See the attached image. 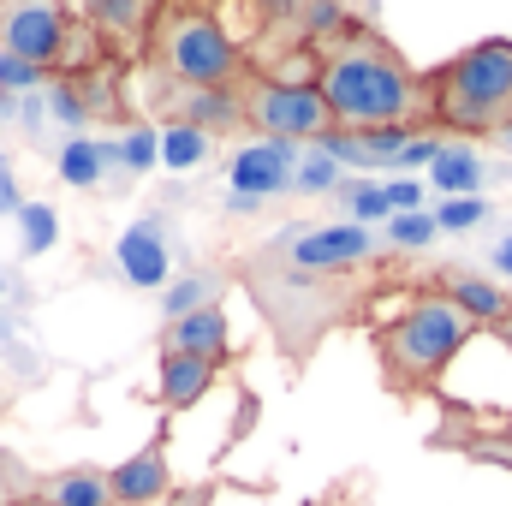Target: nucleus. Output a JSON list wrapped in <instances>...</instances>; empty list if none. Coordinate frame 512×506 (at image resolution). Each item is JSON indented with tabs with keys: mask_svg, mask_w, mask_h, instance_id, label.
<instances>
[{
	"mask_svg": "<svg viewBox=\"0 0 512 506\" xmlns=\"http://www.w3.org/2000/svg\"><path fill=\"white\" fill-rule=\"evenodd\" d=\"M316 90L334 114V131H387V126L417 131L429 120L423 78L405 66V54L387 36H376L358 18L340 36L316 42Z\"/></svg>",
	"mask_w": 512,
	"mask_h": 506,
	"instance_id": "nucleus-1",
	"label": "nucleus"
},
{
	"mask_svg": "<svg viewBox=\"0 0 512 506\" xmlns=\"http://www.w3.org/2000/svg\"><path fill=\"white\" fill-rule=\"evenodd\" d=\"M143 66L155 72V84L173 90H215V96H239L256 72V54L221 24V12L209 0H167Z\"/></svg>",
	"mask_w": 512,
	"mask_h": 506,
	"instance_id": "nucleus-2",
	"label": "nucleus"
},
{
	"mask_svg": "<svg viewBox=\"0 0 512 506\" xmlns=\"http://www.w3.org/2000/svg\"><path fill=\"white\" fill-rule=\"evenodd\" d=\"M233 274L245 280L251 304L262 310V322L274 328V346L286 352V364H310L316 340L328 328H340L358 310V286L352 274H304V268H280L245 251L233 262Z\"/></svg>",
	"mask_w": 512,
	"mask_h": 506,
	"instance_id": "nucleus-3",
	"label": "nucleus"
},
{
	"mask_svg": "<svg viewBox=\"0 0 512 506\" xmlns=\"http://www.w3.org/2000/svg\"><path fill=\"white\" fill-rule=\"evenodd\" d=\"M429 120L453 137H495L501 126H512V42L489 36L471 42L465 54L441 60L429 78Z\"/></svg>",
	"mask_w": 512,
	"mask_h": 506,
	"instance_id": "nucleus-4",
	"label": "nucleus"
},
{
	"mask_svg": "<svg viewBox=\"0 0 512 506\" xmlns=\"http://www.w3.org/2000/svg\"><path fill=\"white\" fill-rule=\"evenodd\" d=\"M477 322L447 298V292H417L393 322L376 328V358H382V376L393 393H423L435 387L441 370L471 346Z\"/></svg>",
	"mask_w": 512,
	"mask_h": 506,
	"instance_id": "nucleus-5",
	"label": "nucleus"
},
{
	"mask_svg": "<svg viewBox=\"0 0 512 506\" xmlns=\"http://www.w3.org/2000/svg\"><path fill=\"white\" fill-rule=\"evenodd\" d=\"M239 108H245V131L280 137V143H322L334 131V114H328L316 78H280V72L256 66L251 84L239 90Z\"/></svg>",
	"mask_w": 512,
	"mask_h": 506,
	"instance_id": "nucleus-6",
	"label": "nucleus"
},
{
	"mask_svg": "<svg viewBox=\"0 0 512 506\" xmlns=\"http://www.w3.org/2000/svg\"><path fill=\"white\" fill-rule=\"evenodd\" d=\"M256 256L280 268H304V274H358L382 256V239L358 221H322V227H286Z\"/></svg>",
	"mask_w": 512,
	"mask_h": 506,
	"instance_id": "nucleus-7",
	"label": "nucleus"
},
{
	"mask_svg": "<svg viewBox=\"0 0 512 506\" xmlns=\"http://www.w3.org/2000/svg\"><path fill=\"white\" fill-rule=\"evenodd\" d=\"M292 179H298V143H280V137L245 143V149L233 155V173H227L239 209H256V203L274 197V191H292Z\"/></svg>",
	"mask_w": 512,
	"mask_h": 506,
	"instance_id": "nucleus-8",
	"label": "nucleus"
},
{
	"mask_svg": "<svg viewBox=\"0 0 512 506\" xmlns=\"http://www.w3.org/2000/svg\"><path fill=\"white\" fill-rule=\"evenodd\" d=\"M108 483H114V506H167L179 489H173V465H167V423L131 453L120 459L114 471H108Z\"/></svg>",
	"mask_w": 512,
	"mask_h": 506,
	"instance_id": "nucleus-9",
	"label": "nucleus"
},
{
	"mask_svg": "<svg viewBox=\"0 0 512 506\" xmlns=\"http://www.w3.org/2000/svg\"><path fill=\"white\" fill-rule=\"evenodd\" d=\"M167 0H84V24L120 54V60H143L155 24H161Z\"/></svg>",
	"mask_w": 512,
	"mask_h": 506,
	"instance_id": "nucleus-10",
	"label": "nucleus"
},
{
	"mask_svg": "<svg viewBox=\"0 0 512 506\" xmlns=\"http://www.w3.org/2000/svg\"><path fill=\"white\" fill-rule=\"evenodd\" d=\"M161 352H185V358H209V364H233V328L221 316V304L173 316L161 328Z\"/></svg>",
	"mask_w": 512,
	"mask_h": 506,
	"instance_id": "nucleus-11",
	"label": "nucleus"
},
{
	"mask_svg": "<svg viewBox=\"0 0 512 506\" xmlns=\"http://www.w3.org/2000/svg\"><path fill=\"white\" fill-rule=\"evenodd\" d=\"M18 506H114V483L102 465H72L54 477H30Z\"/></svg>",
	"mask_w": 512,
	"mask_h": 506,
	"instance_id": "nucleus-12",
	"label": "nucleus"
},
{
	"mask_svg": "<svg viewBox=\"0 0 512 506\" xmlns=\"http://www.w3.org/2000/svg\"><path fill=\"white\" fill-rule=\"evenodd\" d=\"M227 364H209V358H185V352H161V381H155V405L173 417L185 405H197L215 381H221Z\"/></svg>",
	"mask_w": 512,
	"mask_h": 506,
	"instance_id": "nucleus-13",
	"label": "nucleus"
},
{
	"mask_svg": "<svg viewBox=\"0 0 512 506\" xmlns=\"http://www.w3.org/2000/svg\"><path fill=\"white\" fill-rule=\"evenodd\" d=\"M435 286L483 328V322H512V298L507 286H495V280H483V274H471V268H441L435 274Z\"/></svg>",
	"mask_w": 512,
	"mask_h": 506,
	"instance_id": "nucleus-14",
	"label": "nucleus"
},
{
	"mask_svg": "<svg viewBox=\"0 0 512 506\" xmlns=\"http://www.w3.org/2000/svg\"><path fill=\"white\" fill-rule=\"evenodd\" d=\"M120 268H126L137 286H161L167 280V239H161V221H137L120 239Z\"/></svg>",
	"mask_w": 512,
	"mask_h": 506,
	"instance_id": "nucleus-15",
	"label": "nucleus"
},
{
	"mask_svg": "<svg viewBox=\"0 0 512 506\" xmlns=\"http://www.w3.org/2000/svg\"><path fill=\"white\" fill-rule=\"evenodd\" d=\"M483 155L471 149V143H441V155H435V167H429V179H435V191L441 197H477L483 191Z\"/></svg>",
	"mask_w": 512,
	"mask_h": 506,
	"instance_id": "nucleus-16",
	"label": "nucleus"
},
{
	"mask_svg": "<svg viewBox=\"0 0 512 506\" xmlns=\"http://www.w3.org/2000/svg\"><path fill=\"white\" fill-rule=\"evenodd\" d=\"M108 143H96L90 131H78V137H66V149H60V179L66 185H78V191H96L102 185V173H108Z\"/></svg>",
	"mask_w": 512,
	"mask_h": 506,
	"instance_id": "nucleus-17",
	"label": "nucleus"
},
{
	"mask_svg": "<svg viewBox=\"0 0 512 506\" xmlns=\"http://www.w3.org/2000/svg\"><path fill=\"white\" fill-rule=\"evenodd\" d=\"M215 298H221V280H215V274H185V280L167 292V322H173V316H191V310H209Z\"/></svg>",
	"mask_w": 512,
	"mask_h": 506,
	"instance_id": "nucleus-18",
	"label": "nucleus"
},
{
	"mask_svg": "<svg viewBox=\"0 0 512 506\" xmlns=\"http://www.w3.org/2000/svg\"><path fill=\"white\" fill-rule=\"evenodd\" d=\"M334 185H340V161H334L322 143H310V155L298 161V179H292V191L316 197V191H334Z\"/></svg>",
	"mask_w": 512,
	"mask_h": 506,
	"instance_id": "nucleus-19",
	"label": "nucleus"
},
{
	"mask_svg": "<svg viewBox=\"0 0 512 506\" xmlns=\"http://www.w3.org/2000/svg\"><path fill=\"white\" fill-rule=\"evenodd\" d=\"M483 221H489V203L483 197H441V209H435V227L441 233H471Z\"/></svg>",
	"mask_w": 512,
	"mask_h": 506,
	"instance_id": "nucleus-20",
	"label": "nucleus"
},
{
	"mask_svg": "<svg viewBox=\"0 0 512 506\" xmlns=\"http://www.w3.org/2000/svg\"><path fill=\"white\" fill-rule=\"evenodd\" d=\"M340 197H346V209H352V221H358V227H370V221H393L387 185H346Z\"/></svg>",
	"mask_w": 512,
	"mask_h": 506,
	"instance_id": "nucleus-21",
	"label": "nucleus"
},
{
	"mask_svg": "<svg viewBox=\"0 0 512 506\" xmlns=\"http://www.w3.org/2000/svg\"><path fill=\"white\" fill-rule=\"evenodd\" d=\"M435 233H441V227H435L429 209H417V215H393V221H387V239H393L399 251H423Z\"/></svg>",
	"mask_w": 512,
	"mask_h": 506,
	"instance_id": "nucleus-22",
	"label": "nucleus"
},
{
	"mask_svg": "<svg viewBox=\"0 0 512 506\" xmlns=\"http://www.w3.org/2000/svg\"><path fill=\"white\" fill-rule=\"evenodd\" d=\"M209 131H191V126H167V161L173 167H197L203 155H209Z\"/></svg>",
	"mask_w": 512,
	"mask_h": 506,
	"instance_id": "nucleus-23",
	"label": "nucleus"
},
{
	"mask_svg": "<svg viewBox=\"0 0 512 506\" xmlns=\"http://www.w3.org/2000/svg\"><path fill=\"white\" fill-rule=\"evenodd\" d=\"M24 233H30V239H24L30 251H48V245H54V215H48V209H24Z\"/></svg>",
	"mask_w": 512,
	"mask_h": 506,
	"instance_id": "nucleus-24",
	"label": "nucleus"
},
{
	"mask_svg": "<svg viewBox=\"0 0 512 506\" xmlns=\"http://www.w3.org/2000/svg\"><path fill=\"white\" fill-rule=\"evenodd\" d=\"M30 84H42V72L12 60V54H0V90H30Z\"/></svg>",
	"mask_w": 512,
	"mask_h": 506,
	"instance_id": "nucleus-25",
	"label": "nucleus"
},
{
	"mask_svg": "<svg viewBox=\"0 0 512 506\" xmlns=\"http://www.w3.org/2000/svg\"><path fill=\"white\" fill-rule=\"evenodd\" d=\"M120 161H126V167H149V161H155V131H149V126L131 131L126 149H120Z\"/></svg>",
	"mask_w": 512,
	"mask_h": 506,
	"instance_id": "nucleus-26",
	"label": "nucleus"
},
{
	"mask_svg": "<svg viewBox=\"0 0 512 506\" xmlns=\"http://www.w3.org/2000/svg\"><path fill=\"white\" fill-rule=\"evenodd\" d=\"M501 435H507V441H465V447H471L477 459H507V465H512V423L501 429Z\"/></svg>",
	"mask_w": 512,
	"mask_h": 506,
	"instance_id": "nucleus-27",
	"label": "nucleus"
},
{
	"mask_svg": "<svg viewBox=\"0 0 512 506\" xmlns=\"http://www.w3.org/2000/svg\"><path fill=\"white\" fill-rule=\"evenodd\" d=\"M489 262H495V274H501V280H512V233H501V239H495Z\"/></svg>",
	"mask_w": 512,
	"mask_h": 506,
	"instance_id": "nucleus-28",
	"label": "nucleus"
},
{
	"mask_svg": "<svg viewBox=\"0 0 512 506\" xmlns=\"http://www.w3.org/2000/svg\"><path fill=\"white\" fill-rule=\"evenodd\" d=\"M209 501H215V483H197L191 495H173L167 506H209Z\"/></svg>",
	"mask_w": 512,
	"mask_h": 506,
	"instance_id": "nucleus-29",
	"label": "nucleus"
},
{
	"mask_svg": "<svg viewBox=\"0 0 512 506\" xmlns=\"http://www.w3.org/2000/svg\"><path fill=\"white\" fill-rule=\"evenodd\" d=\"M495 143H501V149L512 155V126H501V131H495Z\"/></svg>",
	"mask_w": 512,
	"mask_h": 506,
	"instance_id": "nucleus-30",
	"label": "nucleus"
},
{
	"mask_svg": "<svg viewBox=\"0 0 512 506\" xmlns=\"http://www.w3.org/2000/svg\"><path fill=\"white\" fill-rule=\"evenodd\" d=\"M0 292H6V280H0Z\"/></svg>",
	"mask_w": 512,
	"mask_h": 506,
	"instance_id": "nucleus-31",
	"label": "nucleus"
}]
</instances>
